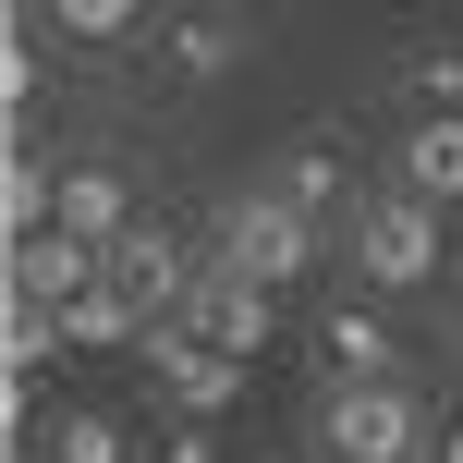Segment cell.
<instances>
[{"label":"cell","mask_w":463,"mask_h":463,"mask_svg":"<svg viewBox=\"0 0 463 463\" xmlns=\"http://www.w3.org/2000/svg\"><path fill=\"white\" fill-rule=\"evenodd\" d=\"M415 439H427V415L391 378H342V391L317 402V451L329 463H415Z\"/></svg>","instance_id":"6da1fadb"},{"label":"cell","mask_w":463,"mask_h":463,"mask_svg":"<svg viewBox=\"0 0 463 463\" xmlns=\"http://www.w3.org/2000/svg\"><path fill=\"white\" fill-rule=\"evenodd\" d=\"M354 256H366L378 293H415V280H439V208H427L415 184L354 195Z\"/></svg>","instance_id":"7a4b0ae2"},{"label":"cell","mask_w":463,"mask_h":463,"mask_svg":"<svg viewBox=\"0 0 463 463\" xmlns=\"http://www.w3.org/2000/svg\"><path fill=\"white\" fill-rule=\"evenodd\" d=\"M220 256H232L244 280H269V293H280V280H305V269H317V220H305V208H280V195H244V208L220 220Z\"/></svg>","instance_id":"3957f363"},{"label":"cell","mask_w":463,"mask_h":463,"mask_svg":"<svg viewBox=\"0 0 463 463\" xmlns=\"http://www.w3.org/2000/svg\"><path fill=\"white\" fill-rule=\"evenodd\" d=\"M269 280H244V269H232V256H208V269H195V293H184V317H171V329H184V342H208V354H256V342H269Z\"/></svg>","instance_id":"277c9868"},{"label":"cell","mask_w":463,"mask_h":463,"mask_svg":"<svg viewBox=\"0 0 463 463\" xmlns=\"http://www.w3.org/2000/svg\"><path fill=\"white\" fill-rule=\"evenodd\" d=\"M98 269H110V293L135 305L146 329H171V317H184V293H195V269H184V244H171L159 220H135V232H122V244H110V256H98Z\"/></svg>","instance_id":"5b68a950"},{"label":"cell","mask_w":463,"mask_h":463,"mask_svg":"<svg viewBox=\"0 0 463 463\" xmlns=\"http://www.w3.org/2000/svg\"><path fill=\"white\" fill-rule=\"evenodd\" d=\"M146 354H159V391L184 402V415H232V402H244V354H208V342H184V329H146Z\"/></svg>","instance_id":"8992f818"},{"label":"cell","mask_w":463,"mask_h":463,"mask_svg":"<svg viewBox=\"0 0 463 463\" xmlns=\"http://www.w3.org/2000/svg\"><path fill=\"white\" fill-rule=\"evenodd\" d=\"M98 280V244H73V232H24L13 269H0V305H73Z\"/></svg>","instance_id":"52a82bcc"},{"label":"cell","mask_w":463,"mask_h":463,"mask_svg":"<svg viewBox=\"0 0 463 463\" xmlns=\"http://www.w3.org/2000/svg\"><path fill=\"white\" fill-rule=\"evenodd\" d=\"M61 232L110 256L122 232H135V184H122V171H98V159H73V171H61Z\"/></svg>","instance_id":"ba28073f"},{"label":"cell","mask_w":463,"mask_h":463,"mask_svg":"<svg viewBox=\"0 0 463 463\" xmlns=\"http://www.w3.org/2000/svg\"><path fill=\"white\" fill-rule=\"evenodd\" d=\"M402 184H415L427 208H463V110L415 122V146H402Z\"/></svg>","instance_id":"9c48e42d"},{"label":"cell","mask_w":463,"mask_h":463,"mask_svg":"<svg viewBox=\"0 0 463 463\" xmlns=\"http://www.w3.org/2000/svg\"><path fill=\"white\" fill-rule=\"evenodd\" d=\"M98 342H146V317H135V305L110 293V269H98L86 293L61 305V354H98Z\"/></svg>","instance_id":"30bf717a"},{"label":"cell","mask_w":463,"mask_h":463,"mask_svg":"<svg viewBox=\"0 0 463 463\" xmlns=\"http://www.w3.org/2000/svg\"><path fill=\"white\" fill-rule=\"evenodd\" d=\"M269 195L305 208V220H329V208H342V159H329V146H293V159L269 171Z\"/></svg>","instance_id":"8fae6325"},{"label":"cell","mask_w":463,"mask_h":463,"mask_svg":"<svg viewBox=\"0 0 463 463\" xmlns=\"http://www.w3.org/2000/svg\"><path fill=\"white\" fill-rule=\"evenodd\" d=\"M37 463H122V427L73 402V415H49V439H37Z\"/></svg>","instance_id":"7c38bea8"},{"label":"cell","mask_w":463,"mask_h":463,"mask_svg":"<svg viewBox=\"0 0 463 463\" xmlns=\"http://www.w3.org/2000/svg\"><path fill=\"white\" fill-rule=\"evenodd\" d=\"M329 354H342L354 378H378V366H391V329H378L366 305H342V317H329Z\"/></svg>","instance_id":"4fadbf2b"},{"label":"cell","mask_w":463,"mask_h":463,"mask_svg":"<svg viewBox=\"0 0 463 463\" xmlns=\"http://www.w3.org/2000/svg\"><path fill=\"white\" fill-rule=\"evenodd\" d=\"M171 61H184V73H220V61H232V24H220V13L171 24Z\"/></svg>","instance_id":"5bb4252c"},{"label":"cell","mask_w":463,"mask_h":463,"mask_svg":"<svg viewBox=\"0 0 463 463\" xmlns=\"http://www.w3.org/2000/svg\"><path fill=\"white\" fill-rule=\"evenodd\" d=\"M135 13H146V0H61L73 37H135Z\"/></svg>","instance_id":"9a60e30c"},{"label":"cell","mask_w":463,"mask_h":463,"mask_svg":"<svg viewBox=\"0 0 463 463\" xmlns=\"http://www.w3.org/2000/svg\"><path fill=\"white\" fill-rule=\"evenodd\" d=\"M415 86H427V98H463V61L439 49V61H415Z\"/></svg>","instance_id":"2e32d148"},{"label":"cell","mask_w":463,"mask_h":463,"mask_svg":"<svg viewBox=\"0 0 463 463\" xmlns=\"http://www.w3.org/2000/svg\"><path fill=\"white\" fill-rule=\"evenodd\" d=\"M159 463H220V439H195V427H184V439H171Z\"/></svg>","instance_id":"e0dca14e"},{"label":"cell","mask_w":463,"mask_h":463,"mask_svg":"<svg viewBox=\"0 0 463 463\" xmlns=\"http://www.w3.org/2000/svg\"><path fill=\"white\" fill-rule=\"evenodd\" d=\"M13 13H61V0H13Z\"/></svg>","instance_id":"ac0fdd59"},{"label":"cell","mask_w":463,"mask_h":463,"mask_svg":"<svg viewBox=\"0 0 463 463\" xmlns=\"http://www.w3.org/2000/svg\"><path fill=\"white\" fill-rule=\"evenodd\" d=\"M451 463H463V427H451Z\"/></svg>","instance_id":"d6986e66"}]
</instances>
